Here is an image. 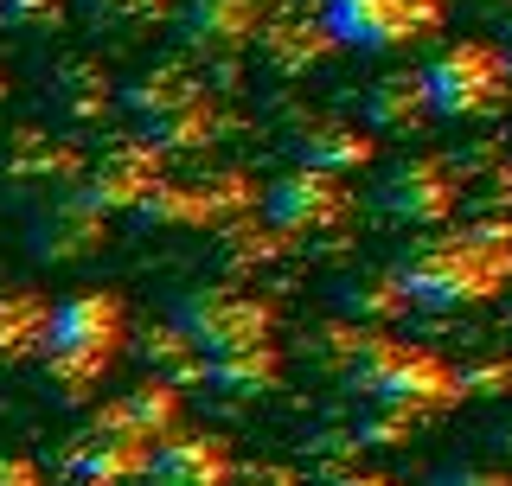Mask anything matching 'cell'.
<instances>
[{
    "label": "cell",
    "mask_w": 512,
    "mask_h": 486,
    "mask_svg": "<svg viewBox=\"0 0 512 486\" xmlns=\"http://www.w3.org/2000/svg\"><path fill=\"white\" fill-rule=\"evenodd\" d=\"M109 218L96 212V205L84 199V192H64V199H52V212L39 218V256H52V263H77V256H90L96 243H103Z\"/></svg>",
    "instance_id": "9a60e30c"
},
{
    "label": "cell",
    "mask_w": 512,
    "mask_h": 486,
    "mask_svg": "<svg viewBox=\"0 0 512 486\" xmlns=\"http://www.w3.org/2000/svg\"><path fill=\"white\" fill-rule=\"evenodd\" d=\"M455 205H461V186H455V173H448L436 154L397 160V167L378 180V212L410 224V231H436V224L455 218Z\"/></svg>",
    "instance_id": "30bf717a"
},
{
    "label": "cell",
    "mask_w": 512,
    "mask_h": 486,
    "mask_svg": "<svg viewBox=\"0 0 512 486\" xmlns=\"http://www.w3.org/2000/svg\"><path fill=\"white\" fill-rule=\"evenodd\" d=\"M128 346V301L116 288H77V295H64L52 307V320H45V378H52V391H64L71 403H84L96 384L109 378V365L122 359Z\"/></svg>",
    "instance_id": "7a4b0ae2"
},
{
    "label": "cell",
    "mask_w": 512,
    "mask_h": 486,
    "mask_svg": "<svg viewBox=\"0 0 512 486\" xmlns=\"http://www.w3.org/2000/svg\"><path fill=\"white\" fill-rule=\"evenodd\" d=\"M391 275H397L404 307H429V314L480 307V301H493L512 282V237L448 231V237H429L416 256H404Z\"/></svg>",
    "instance_id": "6da1fadb"
},
{
    "label": "cell",
    "mask_w": 512,
    "mask_h": 486,
    "mask_svg": "<svg viewBox=\"0 0 512 486\" xmlns=\"http://www.w3.org/2000/svg\"><path fill=\"white\" fill-rule=\"evenodd\" d=\"M282 346L276 339H263V346H244V352H224V359H205L199 378L212 384L224 397H256V391H276L282 384Z\"/></svg>",
    "instance_id": "e0dca14e"
},
{
    "label": "cell",
    "mask_w": 512,
    "mask_h": 486,
    "mask_svg": "<svg viewBox=\"0 0 512 486\" xmlns=\"http://www.w3.org/2000/svg\"><path fill=\"white\" fill-rule=\"evenodd\" d=\"M141 467H148V448L141 442H116V435L84 429L58 455V480L52 486H128V480H141Z\"/></svg>",
    "instance_id": "4fadbf2b"
},
{
    "label": "cell",
    "mask_w": 512,
    "mask_h": 486,
    "mask_svg": "<svg viewBox=\"0 0 512 486\" xmlns=\"http://www.w3.org/2000/svg\"><path fill=\"white\" fill-rule=\"evenodd\" d=\"M167 180V160H160L148 141H122V148H109L103 160L90 167L84 180V199L96 205V212H141V199Z\"/></svg>",
    "instance_id": "8fae6325"
},
{
    "label": "cell",
    "mask_w": 512,
    "mask_h": 486,
    "mask_svg": "<svg viewBox=\"0 0 512 486\" xmlns=\"http://www.w3.org/2000/svg\"><path fill=\"white\" fill-rule=\"evenodd\" d=\"M231 486H295V480H288V474H244V480H237L231 474Z\"/></svg>",
    "instance_id": "83f0119b"
},
{
    "label": "cell",
    "mask_w": 512,
    "mask_h": 486,
    "mask_svg": "<svg viewBox=\"0 0 512 486\" xmlns=\"http://www.w3.org/2000/svg\"><path fill=\"white\" fill-rule=\"evenodd\" d=\"M52 103L64 109V116L90 122V116H103V109L116 103V84H109V71L96 58H64L52 71Z\"/></svg>",
    "instance_id": "d6986e66"
},
{
    "label": "cell",
    "mask_w": 512,
    "mask_h": 486,
    "mask_svg": "<svg viewBox=\"0 0 512 486\" xmlns=\"http://www.w3.org/2000/svg\"><path fill=\"white\" fill-rule=\"evenodd\" d=\"M64 13H71V0H0V26L13 32H52L64 26Z\"/></svg>",
    "instance_id": "603a6c76"
},
{
    "label": "cell",
    "mask_w": 512,
    "mask_h": 486,
    "mask_svg": "<svg viewBox=\"0 0 512 486\" xmlns=\"http://www.w3.org/2000/svg\"><path fill=\"white\" fill-rule=\"evenodd\" d=\"M295 154H301L308 173H333V180H346V173H359V167L378 160V141L365 135L359 122H308L301 141H295Z\"/></svg>",
    "instance_id": "2e32d148"
},
{
    "label": "cell",
    "mask_w": 512,
    "mask_h": 486,
    "mask_svg": "<svg viewBox=\"0 0 512 486\" xmlns=\"http://www.w3.org/2000/svg\"><path fill=\"white\" fill-rule=\"evenodd\" d=\"M263 218L269 231L282 237H320V231H340L352 218V186L333 180V173H308V167H288L263 186Z\"/></svg>",
    "instance_id": "ba28073f"
},
{
    "label": "cell",
    "mask_w": 512,
    "mask_h": 486,
    "mask_svg": "<svg viewBox=\"0 0 512 486\" xmlns=\"http://www.w3.org/2000/svg\"><path fill=\"white\" fill-rule=\"evenodd\" d=\"M327 486H397V480H384V474H365V467H352V474L327 480Z\"/></svg>",
    "instance_id": "4316f807"
},
{
    "label": "cell",
    "mask_w": 512,
    "mask_h": 486,
    "mask_svg": "<svg viewBox=\"0 0 512 486\" xmlns=\"http://www.w3.org/2000/svg\"><path fill=\"white\" fill-rule=\"evenodd\" d=\"M416 84H423L429 116H442V122L493 116V109H506V96H512L500 45H487V39H461V45H448V52H436L423 71H416Z\"/></svg>",
    "instance_id": "5b68a950"
},
{
    "label": "cell",
    "mask_w": 512,
    "mask_h": 486,
    "mask_svg": "<svg viewBox=\"0 0 512 486\" xmlns=\"http://www.w3.org/2000/svg\"><path fill=\"white\" fill-rule=\"evenodd\" d=\"M436 486H512L506 467H448V474H436Z\"/></svg>",
    "instance_id": "d4e9b609"
},
{
    "label": "cell",
    "mask_w": 512,
    "mask_h": 486,
    "mask_svg": "<svg viewBox=\"0 0 512 486\" xmlns=\"http://www.w3.org/2000/svg\"><path fill=\"white\" fill-rule=\"evenodd\" d=\"M461 397H480V391H512V365H487V371H455Z\"/></svg>",
    "instance_id": "cb8c5ba5"
},
{
    "label": "cell",
    "mask_w": 512,
    "mask_h": 486,
    "mask_svg": "<svg viewBox=\"0 0 512 486\" xmlns=\"http://www.w3.org/2000/svg\"><path fill=\"white\" fill-rule=\"evenodd\" d=\"M173 333L205 365V359H224V352L276 339V301L244 295V288H192V295L173 301Z\"/></svg>",
    "instance_id": "277c9868"
},
{
    "label": "cell",
    "mask_w": 512,
    "mask_h": 486,
    "mask_svg": "<svg viewBox=\"0 0 512 486\" xmlns=\"http://www.w3.org/2000/svg\"><path fill=\"white\" fill-rule=\"evenodd\" d=\"M0 96H7V77H0Z\"/></svg>",
    "instance_id": "f546056e"
},
{
    "label": "cell",
    "mask_w": 512,
    "mask_h": 486,
    "mask_svg": "<svg viewBox=\"0 0 512 486\" xmlns=\"http://www.w3.org/2000/svg\"><path fill=\"white\" fill-rule=\"evenodd\" d=\"M500 64H506V84H512V45H506V52H500Z\"/></svg>",
    "instance_id": "f1b7e54d"
},
{
    "label": "cell",
    "mask_w": 512,
    "mask_h": 486,
    "mask_svg": "<svg viewBox=\"0 0 512 486\" xmlns=\"http://www.w3.org/2000/svg\"><path fill=\"white\" fill-rule=\"evenodd\" d=\"M263 7L269 0H186L180 32L192 52H237L244 39L263 32Z\"/></svg>",
    "instance_id": "5bb4252c"
},
{
    "label": "cell",
    "mask_w": 512,
    "mask_h": 486,
    "mask_svg": "<svg viewBox=\"0 0 512 486\" xmlns=\"http://www.w3.org/2000/svg\"><path fill=\"white\" fill-rule=\"evenodd\" d=\"M416 122H429V103H423V84L410 77H384V84L365 96V135H410Z\"/></svg>",
    "instance_id": "ffe728a7"
},
{
    "label": "cell",
    "mask_w": 512,
    "mask_h": 486,
    "mask_svg": "<svg viewBox=\"0 0 512 486\" xmlns=\"http://www.w3.org/2000/svg\"><path fill=\"white\" fill-rule=\"evenodd\" d=\"M320 32L346 52H404L416 39H436L442 32V0H327Z\"/></svg>",
    "instance_id": "8992f818"
},
{
    "label": "cell",
    "mask_w": 512,
    "mask_h": 486,
    "mask_svg": "<svg viewBox=\"0 0 512 486\" xmlns=\"http://www.w3.org/2000/svg\"><path fill=\"white\" fill-rule=\"evenodd\" d=\"M256 205V186L244 173H205V180H160L148 199H141V224H160V231H218V224L244 218Z\"/></svg>",
    "instance_id": "52a82bcc"
},
{
    "label": "cell",
    "mask_w": 512,
    "mask_h": 486,
    "mask_svg": "<svg viewBox=\"0 0 512 486\" xmlns=\"http://www.w3.org/2000/svg\"><path fill=\"white\" fill-rule=\"evenodd\" d=\"M122 103H128V116L141 122V141H148L160 160L205 148L212 128H218V109H212V96H205V84H192V77L173 71V64L135 77V84L122 90Z\"/></svg>",
    "instance_id": "3957f363"
},
{
    "label": "cell",
    "mask_w": 512,
    "mask_h": 486,
    "mask_svg": "<svg viewBox=\"0 0 512 486\" xmlns=\"http://www.w3.org/2000/svg\"><path fill=\"white\" fill-rule=\"evenodd\" d=\"M0 486H45L32 455H0Z\"/></svg>",
    "instance_id": "484cf974"
},
{
    "label": "cell",
    "mask_w": 512,
    "mask_h": 486,
    "mask_svg": "<svg viewBox=\"0 0 512 486\" xmlns=\"http://www.w3.org/2000/svg\"><path fill=\"white\" fill-rule=\"evenodd\" d=\"M45 320H52V301L32 295V288H7L0 295V365H20L45 346Z\"/></svg>",
    "instance_id": "ac0fdd59"
},
{
    "label": "cell",
    "mask_w": 512,
    "mask_h": 486,
    "mask_svg": "<svg viewBox=\"0 0 512 486\" xmlns=\"http://www.w3.org/2000/svg\"><path fill=\"white\" fill-rule=\"evenodd\" d=\"M327 32H301V26H269V32H256V45H263V58L269 64H288V71H295V64H314L320 52H327Z\"/></svg>",
    "instance_id": "7402d4cb"
},
{
    "label": "cell",
    "mask_w": 512,
    "mask_h": 486,
    "mask_svg": "<svg viewBox=\"0 0 512 486\" xmlns=\"http://www.w3.org/2000/svg\"><path fill=\"white\" fill-rule=\"evenodd\" d=\"M237 461H231V442L224 435H167V442L148 448V467L141 480L148 486H231Z\"/></svg>",
    "instance_id": "7c38bea8"
},
{
    "label": "cell",
    "mask_w": 512,
    "mask_h": 486,
    "mask_svg": "<svg viewBox=\"0 0 512 486\" xmlns=\"http://www.w3.org/2000/svg\"><path fill=\"white\" fill-rule=\"evenodd\" d=\"M365 403H384V410H404V416H442L461 403V384H455V365L442 359V352L429 346H397V359L372 378V391H365Z\"/></svg>",
    "instance_id": "9c48e42d"
},
{
    "label": "cell",
    "mask_w": 512,
    "mask_h": 486,
    "mask_svg": "<svg viewBox=\"0 0 512 486\" xmlns=\"http://www.w3.org/2000/svg\"><path fill=\"white\" fill-rule=\"evenodd\" d=\"M340 307L359 327H384L391 314H404V295H397V275H352V282H340Z\"/></svg>",
    "instance_id": "44dd1931"
}]
</instances>
